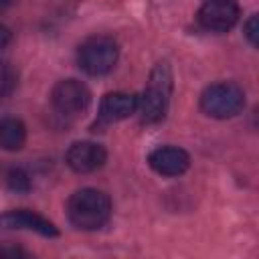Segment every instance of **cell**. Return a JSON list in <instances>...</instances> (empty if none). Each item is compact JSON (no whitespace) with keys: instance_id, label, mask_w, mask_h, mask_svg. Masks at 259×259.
<instances>
[{"instance_id":"cell-6","label":"cell","mask_w":259,"mask_h":259,"mask_svg":"<svg viewBox=\"0 0 259 259\" xmlns=\"http://www.w3.org/2000/svg\"><path fill=\"white\" fill-rule=\"evenodd\" d=\"M239 20V4L235 0H204L198 8V22L206 30L227 32Z\"/></svg>"},{"instance_id":"cell-16","label":"cell","mask_w":259,"mask_h":259,"mask_svg":"<svg viewBox=\"0 0 259 259\" xmlns=\"http://www.w3.org/2000/svg\"><path fill=\"white\" fill-rule=\"evenodd\" d=\"M18 255H26L22 249H0V257H18Z\"/></svg>"},{"instance_id":"cell-3","label":"cell","mask_w":259,"mask_h":259,"mask_svg":"<svg viewBox=\"0 0 259 259\" xmlns=\"http://www.w3.org/2000/svg\"><path fill=\"white\" fill-rule=\"evenodd\" d=\"M245 107V93L237 83L221 81L208 85L200 95V109L214 117V119H227L241 113Z\"/></svg>"},{"instance_id":"cell-15","label":"cell","mask_w":259,"mask_h":259,"mask_svg":"<svg viewBox=\"0 0 259 259\" xmlns=\"http://www.w3.org/2000/svg\"><path fill=\"white\" fill-rule=\"evenodd\" d=\"M10 38H12L10 28H8V26H4V24H0V51L10 42Z\"/></svg>"},{"instance_id":"cell-2","label":"cell","mask_w":259,"mask_h":259,"mask_svg":"<svg viewBox=\"0 0 259 259\" xmlns=\"http://www.w3.org/2000/svg\"><path fill=\"white\" fill-rule=\"evenodd\" d=\"M172 93V73L166 63L156 65L150 75V83L138 97L136 111L144 123H158L164 119Z\"/></svg>"},{"instance_id":"cell-9","label":"cell","mask_w":259,"mask_h":259,"mask_svg":"<svg viewBox=\"0 0 259 259\" xmlns=\"http://www.w3.org/2000/svg\"><path fill=\"white\" fill-rule=\"evenodd\" d=\"M0 227L2 229H24V231H34L42 237H57L59 231L57 227L40 217L38 212L34 210H28V208H18V210H6L0 214Z\"/></svg>"},{"instance_id":"cell-7","label":"cell","mask_w":259,"mask_h":259,"mask_svg":"<svg viewBox=\"0 0 259 259\" xmlns=\"http://www.w3.org/2000/svg\"><path fill=\"white\" fill-rule=\"evenodd\" d=\"M67 164L73 172L77 174H89L99 170L105 160H107V152L103 146L95 144V142H75L69 150H67Z\"/></svg>"},{"instance_id":"cell-14","label":"cell","mask_w":259,"mask_h":259,"mask_svg":"<svg viewBox=\"0 0 259 259\" xmlns=\"http://www.w3.org/2000/svg\"><path fill=\"white\" fill-rule=\"evenodd\" d=\"M257 34H259V26H257V14H253L247 24H245V36L249 38V42L253 47H257Z\"/></svg>"},{"instance_id":"cell-1","label":"cell","mask_w":259,"mask_h":259,"mask_svg":"<svg viewBox=\"0 0 259 259\" xmlns=\"http://www.w3.org/2000/svg\"><path fill=\"white\" fill-rule=\"evenodd\" d=\"M67 214L75 229L95 231L109 221L111 200L97 188H81L67 202Z\"/></svg>"},{"instance_id":"cell-4","label":"cell","mask_w":259,"mask_h":259,"mask_svg":"<svg viewBox=\"0 0 259 259\" xmlns=\"http://www.w3.org/2000/svg\"><path fill=\"white\" fill-rule=\"evenodd\" d=\"M117 57H119L117 42L111 36H103V34L89 36L79 47V53H77L79 67L87 75H93V77L107 75L115 67Z\"/></svg>"},{"instance_id":"cell-11","label":"cell","mask_w":259,"mask_h":259,"mask_svg":"<svg viewBox=\"0 0 259 259\" xmlns=\"http://www.w3.org/2000/svg\"><path fill=\"white\" fill-rule=\"evenodd\" d=\"M26 142V127L16 117H2L0 119V148L8 152H16Z\"/></svg>"},{"instance_id":"cell-12","label":"cell","mask_w":259,"mask_h":259,"mask_svg":"<svg viewBox=\"0 0 259 259\" xmlns=\"http://www.w3.org/2000/svg\"><path fill=\"white\" fill-rule=\"evenodd\" d=\"M16 81H18V75L14 67L6 61H0V101L12 95V91L16 89Z\"/></svg>"},{"instance_id":"cell-10","label":"cell","mask_w":259,"mask_h":259,"mask_svg":"<svg viewBox=\"0 0 259 259\" xmlns=\"http://www.w3.org/2000/svg\"><path fill=\"white\" fill-rule=\"evenodd\" d=\"M136 105H138V97L132 95V93H121V91L107 93L101 99L97 121L103 123V125L121 121V119L130 117L132 113H136Z\"/></svg>"},{"instance_id":"cell-8","label":"cell","mask_w":259,"mask_h":259,"mask_svg":"<svg viewBox=\"0 0 259 259\" xmlns=\"http://www.w3.org/2000/svg\"><path fill=\"white\" fill-rule=\"evenodd\" d=\"M148 164L154 172L162 176H180L190 166V156L186 150L176 146H160L148 156Z\"/></svg>"},{"instance_id":"cell-13","label":"cell","mask_w":259,"mask_h":259,"mask_svg":"<svg viewBox=\"0 0 259 259\" xmlns=\"http://www.w3.org/2000/svg\"><path fill=\"white\" fill-rule=\"evenodd\" d=\"M6 182L12 190L16 192H26L30 188V178L28 174L22 170V168H12L8 174H6Z\"/></svg>"},{"instance_id":"cell-17","label":"cell","mask_w":259,"mask_h":259,"mask_svg":"<svg viewBox=\"0 0 259 259\" xmlns=\"http://www.w3.org/2000/svg\"><path fill=\"white\" fill-rule=\"evenodd\" d=\"M10 2H12V0H0V12H4V10L10 6Z\"/></svg>"},{"instance_id":"cell-5","label":"cell","mask_w":259,"mask_h":259,"mask_svg":"<svg viewBox=\"0 0 259 259\" xmlns=\"http://www.w3.org/2000/svg\"><path fill=\"white\" fill-rule=\"evenodd\" d=\"M51 103L61 115L75 117V115H81L87 111V107L91 103V91L87 89L85 83H81L77 79H63L53 87Z\"/></svg>"}]
</instances>
